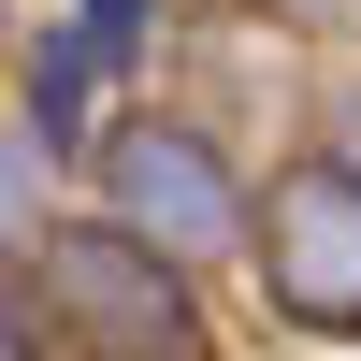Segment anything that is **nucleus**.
<instances>
[{"label":"nucleus","mask_w":361,"mask_h":361,"mask_svg":"<svg viewBox=\"0 0 361 361\" xmlns=\"http://www.w3.org/2000/svg\"><path fill=\"white\" fill-rule=\"evenodd\" d=\"M87 29H102V58H130L145 44V0H87Z\"/></svg>","instance_id":"nucleus-5"},{"label":"nucleus","mask_w":361,"mask_h":361,"mask_svg":"<svg viewBox=\"0 0 361 361\" xmlns=\"http://www.w3.org/2000/svg\"><path fill=\"white\" fill-rule=\"evenodd\" d=\"M102 188H116V217L145 231V246H173V260H217L231 231H246V202H231V173L202 159L188 130H130L102 159Z\"/></svg>","instance_id":"nucleus-3"},{"label":"nucleus","mask_w":361,"mask_h":361,"mask_svg":"<svg viewBox=\"0 0 361 361\" xmlns=\"http://www.w3.org/2000/svg\"><path fill=\"white\" fill-rule=\"evenodd\" d=\"M87 58H102V29H44L29 44V145L44 159H73V130H87Z\"/></svg>","instance_id":"nucleus-4"},{"label":"nucleus","mask_w":361,"mask_h":361,"mask_svg":"<svg viewBox=\"0 0 361 361\" xmlns=\"http://www.w3.org/2000/svg\"><path fill=\"white\" fill-rule=\"evenodd\" d=\"M0 361H29V318H15V289H0Z\"/></svg>","instance_id":"nucleus-7"},{"label":"nucleus","mask_w":361,"mask_h":361,"mask_svg":"<svg viewBox=\"0 0 361 361\" xmlns=\"http://www.w3.org/2000/svg\"><path fill=\"white\" fill-rule=\"evenodd\" d=\"M44 304L87 361H217L202 347V304H188V260L145 246L130 217H73L44 231Z\"/></svg>","instance_id":"nucleus-1"},{"label":"nucleus","mask_w":361,"mask_h":361,"mask_svg":"<svg viewBox=\"0 0 361 361\" xmlns=\"http://www.w3.org/2000/svg\"><path fill=\"white\" fill-rule=\"evenodd\" d=\"M333 159H347V173H361V87H347V116H333Z\"/></svg>","instance_id":"nucleus-6"},{"label":"nucleus","mask_w":361,"mask_h":361,"mask_svg":"<svg viewBox=\"0 0 361 361\" xmlns=\"http://www.w3.org/2000/svg\"><path fill=\"white\" fill-rule=\"evenodd\" d=\"M260 289L304 333H361V173L347 159L275 173V202H260Z\"/></svg>","instance_id":"nucleus-2"}]
</instances>
